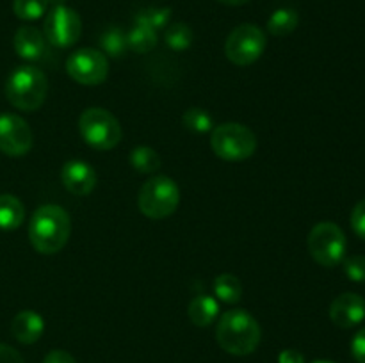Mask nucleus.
Returning a JSON list of instances; mask_svg holds the SVG:
<instances>
[{
	"mask_svg": "<svg viewBox=\"0 0 365 363\" xmlns=\"http://www.w3.org/2000/svg\"><path fill=\"white\" fill-rule=\"evenodd\" d=\"M70 231V216L59 205L39 206L29 223V238L32 248L43 255L59 253L66 246Z\"/></svg>",
	"mask_w": 365,
	"mask_h": 363,
	"instance_id": "1",
	"label": "nucleus"
},
{
	"mask_svg": "<svg viewBox=\"0 0 365 363\" xmlns=\"http://www.w3.org/2000/svg\"><path fill=\"white\" fill-rule=\"evenodd\" d=\"M216 338L221 349L230 354L246 356L259 347L262 331L255 317L246 310H228L217 322Z\"/></svg>",
	"mask_w": 365,
	"mask_h": 363,
	"instance_id": "2",
	"label": "nucleus"
},
{
	"mask_svg": "<svg viewBox=\"0 0 365 363\" xmlns=\"http://www.w3.org/2000/svg\"><path fill=\"white\" fill-rule=\"evenodd\" d=\"M48 93L46 75L36 66H18L6 82V96L13 107L20 110L39 109Z\"/></svg>",
	"mask_w": 365,
	"mask_h": 363,
	"instance_id": "3",
	"label": "nucleus"
},
{
	"mask_svg": "<svg viewBox=\"0 0 365 363\" xmlns=\"http://www.w3.org/2000/svg\"><path fill=\"white\" fill-rule=\"evenodd\" d=\"M180 203V189L170 177H153L139 189L138 206L150 219H166Z\"/></svg>",
	"mask_w": 365,
	"mask_h": 363,
	"instance_id": "4",
	"label": "nucleus"
},
{
	"mask_svg": "<svg viewBox=\"0 0 365 363\" xmlns=\"http://www.w3.org/2000/svg\"><path fill=\"white\" fill-rule=\"evenodd\" d=\"M210 146L220 159L239 162L250 159L255 153L257 137L246 125L223 123L212 128Z\"/></svg>",
	"mask_w": 365,
	"mask_h": 363,
	"instance_id": "5",
	"label": "nucleus"
},
{
	"mask_svg": "<svg viewBox=\"0 0 365 363\" xmlns=\"http://www.w3.org/2000/svg\"><path fill=\"white\" fill-rule=\"evenodd\" d=\"M78 130H81L82 139L91 148L102 149V152L118 146V142L121 141V135H123L116 116L110 114L109 110L102 109V107L86 109L78 117Z\"/></svg>",
	"mask_w": 365,
	"mask_h": 363,
	"instance_id": "6",
	"label": "nucleus"
},
{
	"mask_svg": "<svg viewBox=\"0 0 365 363\" xmlns=\"http://www.w3.org/2000/svg\"><path fill=\"white\" fill-rule=\"evenodd\" d=\"M309 251L317 263L324 267H335L346 256L348 241L341 228L331 221L317 223L309 233Z\"/></svg>",
	"mask_w": 365,
	"mask_h": 363,
	"instance_id": "7",
	"label": "nucleus"
},
{
	"mask_svg": "<svg viewBox=\"0 0 365 363\" xmlns=\"http://www.w3.org/2000/svg\"><path fill=\"white\" fill-rule=\"evenodd\" d=\"M266 45L267 39L262 28L253 23H242L228 34L225 53L230 63L237 66H250L259 60L266 50Z\"/></svg>",
	"mask_w": 365,
	"mask_h": 363,
	"instance_id": "8",
	"label": "nucleus"
},
{
	"mask_svg": "<svg viewBox=\"0 0 365 363\" xmlns=\"http://www.w3.org/2000/svg\"><path fill=\"white\" fill-rule=\"evenodd\" d=\"M66 71L78 84L98 85L109 75V60L100 50L81 48L68 57Z\"/></svg>",
	"mask_w": 365,
	"mask_h": 363,
	"instance_id": "9",
	"label": "nucleus"
},
{
	"mask_svg": "<svg viewBox=\"0 0 365 363\" xmlns=\"http://www.w3.org/2000/svg\"><path fill=\"white\" fill-rule=\"evenodd\" d=\"M43 31H45V38L50 45L68 48L81 38L82 20L71 7L57 6L46 14Z\"/></svg>",
	"mask_w": 365,
	"mask_h": 363,
	"instance_id": "10",
	"label": "nucleus"
},
{
	"mask_svg": "<svg viewBox=\"0 0 365 363\" xmlns=\"http://www.w3.org/2000/svg\"><path fill=\"white\" fill-rule=\"evenodd\" d=\"M32 130L24 117L0 114V152L9 157H21L31 152Z\"/></svg>",
	"mask_w": 365,
	"mask_h": 363,
	"instance_id": "11",
	"label": "nucleus"
},
{
	"mask_svg": "<svg viewBox=\"0 0 365 363\" xmlns=\"http://www.w3.org/2000/svg\"><path fill=\"white\" fill-rule=\"evenodd\" d=\"M330 319L339 327H353L365 319V299L355 292H344L334 299Z\"/></svg>",
	"mask_w": 365,
	"mask_h": 363,
	"instance_id": "12",
	"label": "nucleus"
},
{
	"mask_svg": "<svg viewBox=\"0 0 365 363\" xmlns=\"http://www.w3.org/2000/svg\"><path fill=\"white\" fill-rule=\"evenodd\" d=\"M61 178L64 187L75 196H88L96 187L95 169L84 160H70L64 164Z\"/></svg>",
	"mask_w": 365,
	"mask_h": 363,
	"instance_id": "13",
	"label": "nucleus"
},
{
	"mask_svg": "<svg viewBox=\"0 0 365 363\" xmlns=\"http://www.w3.org/2000/svg\"><path fill=\"white\" fill-rule=\"evenodd\" d=\"M14 50L25 60H38L46 52V38L36 27L25 25L14 34Z\"/></svg>",
	"mask_w": 365,
	"mask_h": 363,
	"instance_id": "14",
	"label": "nucleus"
},
{
	"mask_svg": "<svg viewBox=\"0 0 365 363\" xmlns=\"http://www.w3.org/2000/svg\"><path fill=\"white\" fill-rule=\"evenodd\" d=\"M43 330H45V320L39 313L32 312V310H24V312L16 313L11 322V333L16 338L20 344H34L41 338Z\"/></svg>",
	"mask_w": 365,
	"mask_h": 363,
	"instance_id": "15",
	"label": "nucleus"
},
{
	"mask_svg": "<svg viewBox=\"0 0 365 363\" xmlns=\"http://www.w3.org/2000/svg\"><path fill=\"white\" fill-rule=\"evenodd\" d=\"M189 319L195 326L207 327L216 320L217 313H220V305L212 295H196L191 302H189Z\"/></svg>",
	"mask_w": 365,
	"mask_h": 363,
	"instance_id": "16",
	"label": "nucleus"
},
{
	"mask_svg": "<svg viewBox=\"0 0 365 363\" xmlns=\"http://www.w3.org/2000/svg\"><path fill=\"white\" fill-rule=\"evenodd\" d=\"M25 209L13 194H0V230H16L24 223Z\"/></svg>",
	"mask_w": 365,
	"mask_h": 363,
	"instance_id": "17",
	"label": "nucleus"
},
{
	"mask_svg": "<svg viewBox=\"0 0 365 363\" xmlns=\"http://www.w3.org/2000/svg\"><path fill=\"white\" fill-rule=\"evenodd\" d=\"M212 288L216 298L220 299V301L228 302V305H235V302L242 298V285L241 281H239V278L234 276V274H220V276L214 280Z\"/></svg>",
	"mask_w": 365,
	"mask_h": 363,
	"instance_id": "18",
	"label": "nucleus"
},
{
	"mask_svg": "<svg viewBox=\"0 0 365 363\" xmlns=\"http://www.w3.org/2000/svg\"><path fill=\"white\" fill-rule=\"evenodd\" d=\"M299 16L291 7H282L277 9L267 20V32L273 36H289L296 27H298Z\"/></svg>",
	"mask_w": 365,
	"mask_h": 363,
	"instance_id": "19",
	"label": "nucleus"
},
{
	"mask_svg": "<svg viewBox=\"0 0 365 363\" xmlns=\"http://www.w3.org/2000/svg\"><path fill=\"white\" fill-rule=\"evenodd\" d=\"M128 48L138 53H146L157 45V31L143 23H135L127 34Z\"/></svg>",
	"mask_w": 365,
	"mask_h": 363,
	"instance_id": "20",
	"label": "nucleus"
},
{
	"mask_svg": "<svg viewBox=\"0 0 365 363\" xmlns=\"http://www.w3.org/2000/svg\"><path fill=\"white\" fill-rule=\"evenodd\" d=\"M130 164L134 166L135 171L139 173H153L160 167V157L150 146H138V148L132 149L130 153Z\"/></svg>",
	"mask_w": 365,
	"mask_h": 363,
	"instance_id": "21",
	"label": "nucleus"
},
{
	"mask_svg": "<svg viewBox=\"0 0 365 363\" xmlns=\"http://www.w3.org/2000/svg\"><path fill=\"white\" fill-rule=\"evenodd\" d=\"M100 46H102L103 53L109 57L123 56L125 50L128 48L127 34L120 27H109L100 38Z\"/></svg>",
	"mask_w": 365,
	"mask_h": 363,
	"instance_id": "22",
	"label": "nucleus"
},
{
	"mask_svg": "<svg viewBox=\"0 0 365 363\" xmlns=\"http://www.w3.org/2000/svg\"><path fill=\"white\" fill-rule=\"evenodd\" d=\"M182 123L187 130L196 132V134H207L214 128V120L205 109H200V107H191L184 112L182 116Z\"/></svg>",
	"mask_w": 365,
	"mask_h": 363,
	"instance_id": "23",
	"label": "nucleus"
},
{
	"mask_svg": "<svg viewBox=\"0 0 365 363\" xmlns=\"http://www.w3.org/2000/svg\"><path fill=\"white\" fill-rule=\"evenodd\" d=\"M171 18L170 7H146L135 14V23H143L152 27L153 31H160L168 25Z\"/></svg>",
	"mask_w": 365,
	"mask_h": 363,
	"instance_id": "24",
	"label": "nucleus"
},
{
	"mask_svg": "<svg viewBox=\"0 0 365 363\" xmlns=\"http://www.w3.org/2000/svg\"><path fill=\"white\" fill-rule=\"evenodd\" d=\"M164 39H166V45L170 46L171 50H185L191 46L192 43V28L189 27L187 23H173L168 27L166 34H164Z\"/></svg>",
	"mask_w": 365,
	"mask_h": 363,
	"instance_id": "25",
	"label": "nucleus"
},
{
	"mask_svg": "<svg viewBox=\"0 0 365 363\" xmlns=\"http://www.w3.org/2000/svg\"><path fill=\"white\" fill-rule=\"evenodd\" d=\"M48 9V0H14L13 11L20 20H39Z\"/></svg>",
	"mask_w": 365,
	"mask_h": 363,
	"instance_id": "26",
	"label": "nucleus"
},
{
	"mask_svg": "<svg viewBox=\"0 0 365 363\" xmlns=\"http://www.w3.org/2000/svg\"><path fill=\"white\" fill-rule=\"evenodd\" d=\"M346 276L356 283H365V256L351 255L344 260Z\"/></svg>",
	"mask_w": 365,
	"mask_h": 363,
	"instance_id": "27",
	"label": "nucleus"
},
{
	"mask_svg": "<svg viewBox=\"0 0 365 363\" xmlns=\"http://www.w3.org/2000/svg\"><path fill=\"white\" fill-rule=\"evenodd\" d=\"M351 226L355 233L365 241V199L356 203L351 212Z\"/></svg>",
	"mask_w": 365,
	"mask_h": 363,
	"instance_id": "28",
	"label": "nucleus"
},
{
	"mask_svg": "<svg viewBox=\"0 0 365 363\" xmlns=\"http://www.w3.org/2000/svg\"><path fill=\"white\" fill-rule=\"evenodd\" d=\"M351 354L359 363H365V327H362L353 338Z\"/></svg>",
	"mask_w": 365,
	"mask_h": 363,
	"instance_id": "29",
	"label": "nucleus"
},
{
	"mask_svg": "<svg viewBox=\"0 0 365 363\" xmlns=\"http://www.w3.org/2000/svg\"><path fill=\"white\" fill-rule=\"evenodd\" d=\"M0 363H25V359L14 347L0 344Z\"/></svg>",
	"mask_w": 365,
	"mask_h": 363,
	"instance_id": "30",
	"label": "nucleus"
},
{
	"mask_svg": "<svg viewBox=\"0 0 365 363\" xmlns=\"http://www.w3.org/2000/svg\"><path fill=\"white\" fill-rule=\"evenodd\" d=\"M43 363H77L73 356L70 352L63 351V349H56V351H50L48 354L45 356Z\"/></svg>",
	"mask_w": 365,
	"mask_h": 363,
	"instance_id": "31",
	"label": "nucleus"
},
{
	"mask_svg": "<svg viewBox=\"0 0 365 363\" xmlns=\"http://www.w3.org/2000/svg\"><path fill=\"white\" fill-rule=\"evenodd\" d=\"M278 363H305V356L296 349H285L278 354Z\"/></svg>",
	"mask_w": 365,
	"mask_h": 363,
	"instance_id": "32",
	"label": "nucleus"
},
{
	"mask_svg": "<svg viewBox=\"0 0 365 363\" xmlns=\"http://www.w3.org/2000/svg\"><path fill=\"white\" fill-rule=\"evenodd\" d=\"M220 2L227 4V6H242V4H248L250 0H220Z\"/></svg>",
	"mask_w": 365,
	"mask_h": 363,
	"instance_id": "33",
	"label": "nucleus"
},
{
	"mask_svg": "<svg viewBox=\"0 0 365 363\" xmlns=\"http://www.w3.org/2000/svg\"><path fill=\"white\" fill-rule=\"evenodd\" d=\"M64 2H66V0H48V4H53V7L64 6Z\"/></svg>",
	"mask_w": 365,
	"mask_h": 363,
	"instance_id": "34",
	"label": "nucleus"
},
{
	"mask_svg": "<svg viewBox=\"0 0 365 363\" xmlns=\"http://www.w3.org/2000/svg\"><path fill=\"white\" fill-rule=\"evenodd\" d=\"M314 363H334V362H328V359H317V362Z\"/></svg>",
	"mask_w": 365,
	"mask_h": 363,
	"instance_id": "35",
	"label": "nucleus"
}]
</instances>
